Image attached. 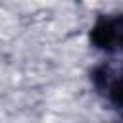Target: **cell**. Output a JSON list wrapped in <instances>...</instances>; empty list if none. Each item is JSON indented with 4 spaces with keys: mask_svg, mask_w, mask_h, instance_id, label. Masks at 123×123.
Here are the masks:
<instances>
[{
    "mask_svg": "<svg viewBox=\"0 0 123 123\" xmlns=\"http://www.w3.org/2000/svg\"><path fill=\"white\" fill-rule=\"evenodd\" d=\"M90 40L96 48L113 52L123 48V15H104L90 31Z\"/></svg>",
    "mask_w": 123,
    "mask_h": 123,
    "instance_id": "cell-1",
    "label": "cell"
},
{
    "mask_svg": "<svg viewBox=\"0 0 123 123\" xmlns=\"http://www.w3.org/2000/svg\"><path fill=\"white\" fill-rule=\"evenodd\" d=\"M92 81L96 88L110 100V104L123 113V75L108 65H102L92 73Z\"/></svg>",
    "mask_w": 123,
    "mask_h": 123,
    "instance_id": "cell-2",
    "label": "cell"
}]
</instances>
